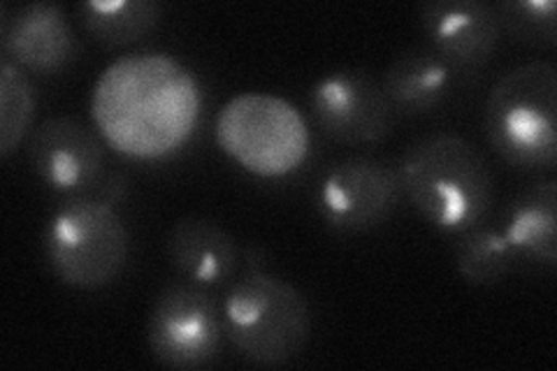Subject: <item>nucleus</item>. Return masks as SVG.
Masks as SVG:
<instances>
[{
  "label": "nucleus",
  "mask_w": 557,
  "mask_h": 371,
  "mask_svg": "<svg viewBox=\"0 0 557 371\" xmlns=\"http://www.w3.org/2000/svg\"><path fill=\"white\" fill-rule=\"evenodd\" d=\"M557 67L532 61L509 70L485 102L487 143L513 168L553 170L557 161Z\"/></svg>",
  "instance_id": "2"
},
{
  "label": "nucleus",
  "mask_w": 557,
  "mask_h": 371,
  "mask_svg": "<svg viewBox=\"0 0 557 371\" xmlns=\"http://www.w3.org/2000/svg\"><path fill=\"white\" fill-rule=\"evenodd\" d=\"M223 313L205 290L177 284L165 288L151 309L147 344L170 369H198L212 362L223 342Z\"/></svg>",
  "instance_id": "5"
},
{
  "label": "nucleus",
  "mask_w": 557,
  "mask_h": 371,
  "mask_svg": "<svg viewBox=\"0 0 557 371\" xmlns=\"http://www.w3.org/2000/svg\"><path fill=\"white\" fill-rule=\"evenodd\" d=\"M499 26L513 40L530 47L555 45V3L553 0H507L495 5Z\"/></svg>",
  "instance_id": "17"
},
{
  "label": "nucleus",
  "mask_w": 557,
  "mask_h": 371,
  "mask_svg": "<svg viewBox=\"0 0 557 371\" xmlns=\"http://www.w3.org/2000/svg\"><path fill=\"white\" fill-rule=\"evenodd\" d=\"M172 268L198 286H219L233 279L239 264V246L228 230L198 217H186L168 235Z\"/></svg>",
  "instance_id": "11"
},
{
  "label": "nucleus",
  "mask_w": 557,
  "mask_h": 371,
  "mask_svg": "<svg viewBox=\"0 0 557 371\" xmlns=\"http://www.w3.org/2000/svg\"><path fill=\"white\" fill-rule=\"evenodd\" d=\"M225 337L260 367L286 364L309 339L311 313L305 295L288 281L253 272L223 299Z\"/></svg>",
  "instance_id": "3"
},
{
  "label": "nucleus",
  "mask_w": 557,
  "mask_h": 371,
  "mask_svg": "<svg viewBox=\"0 0 557 371\" xmlns=\"http://www.w3.org/2000/svg\"><path fill=\"white\" fill-rule=\"evenodd\" d=\"M0 73V153L10 158L30 128L35 96L20 65L10 63V59L3 61Z\"/></svg>",
  "instance_id": "16"
},
{
  "label": "nucleus",
  "mask_w": 557,
  "mask_h": 371,
  "mask_svg": "<svg viewBox=\"0 0 557 371\" xmlns=\"http://www.w3.org/2000/svg\"><path fill=\"white\" fill-rule=\"evenodd\" d=\"M28 161L45 184L65 193H84L98 184L104 153L98 137L70 116L42 121L28 139Z\"/></svg>",
  "instance_id": "9"
},
{
  "label": "nucleus",
  "mask_w": 557,
  "mask_h": 371,
  "mask_svg": "<svg viewBox=\"0 0 557 371\" xmlns=\"http://www.w3.org/2000/svg\"><path fill=\"white\" fill-rule=\"evenodd\" d=\"M3 49L8 59L30 73H59L75 57V35L63 8L30 3L3 22Z\"/></svg>",
  "instance_id": "10"
},
{
  "label": "nucleus",
  "mask_w": 557,
  "mask_h": 371,
  "mask_svg": "<svg viewBox=\"0 0 557 371\" xmlns=\"http://www.w3.org/2000/svg\"><path fill=\"white\" fill-rule=\"evenodd\" d=\"M309 108L323 135L342 145H374L393 128V104L362 70H337L313 84Z\"/></svg>",
  "instance_id": "6"
},
{
  "label": "nucleus",
  "mask_w": 557,
  "mask_h": 371,
  "mask_svg": "<svg viewBox=\"0 0 557 371\" xmlns=\"http://www.w3.org/2000/svg\"><path fill=\"white\" fill-rule=\"evenodd\" d=\"M513 251L495 227H469L456 244V268L472 286H493L509 272Z\"/></svg>",
  "instance_id": "15"
},
{
  "label": "nucleus",
  "mask_w": 557,
  "mask_h": 371,
  "mask_svg": "<svg viewBox=\"0 0 557 371\" xmlns=\"http://www.w3.org/2000/svg\"><path fill=\"white\" fill-rule=\"evenodd\" d=\"M502 235L513 253L553 268L557 260V184L539 182L520 193Z\"/></svg>",
  "instance_id": "13"
},
{
  "label": "nucleus",
  "mask_w": 557,
  "mask_h": 371,
  "mask_svg": "<svg viewBox=\"0 0 557 371\" xmlns=\"http://www.w3.org/2000/svg\"><path fill=\"white\" fill-rule=\"evenodd\" d=\"M423 33L453 70H474L493 59L502 38L495 5L479 0H434L418 10Z\"/></svg>",
  "instance_id": "8"
},
{
  "label": "nucleus",
  "mask_w": 557,
  "mask_h": 371,
  "mask_svg": "<svg viewBox=\"0 0 557 371\" xmlns=\"http://www.w3.org/2000/svg\"><path fill=\"white\" fill-rule=\"evenodd\" d=\"M403 184L393 165L356 156L333 165L319 190L323 219L346 233H364L386 223L399 205Z\"/></svg>",
  "instance_id": "7"
},
{
  "label": "nucleus",
  "mask_w": 557,
  "mask_h": 371,
  "mask_svg": "<svg viewBox=\"0 0 557 371\" xmlns=\"http://www.w3.org/2000/svg\"><path fill=\"white\" fill-rule=\"evenodd\" d=\"M409 202L446 233L476 227L493 205V174L481 151L458 135L413 143L397 168Z\"/></svg>",
  "instance_id": "1"
},
{
  "label": "nucleus",
  "mask_w": 557,
  "mask_h": 371,
  "mask_svg": "<svg viewBox=\"0 0 557 371\" xmlns=\"http://www.w3.org/2000/svg\"><path fill=\"white\" fill-rule=\"evenodd\" d=\"M453 67L432 49H411L399 54L381 79L393 110L421 116L437 110L453 86Z\"/></svg>",
  "instance_id": "12"
},
{
  "label": "nucleus",
  "mask_w": 557,
  "mask_h": 371,
  "mask_svg": "<svg viewBox=\"0 0 557 371\" xmlns=\"http://www.w3.org/2000/svg\"><path fill=\"white\" fill-rule=\"evenodd\" d=\"M84 28L110 47L143 40L161 20V5L153 0H89L79 8Z\"/></svg>",
  "instance_id": "14"
},
{
  "label": "nucleus",
  "mask_w": 557,
  "mask_h": 371,
  "mask_svg": "<svg viewBox=\"0 0 557 371\" xmlns=\"http://www.w3.org/2000/svg\"><path fill=\"white\" fill-rule=\"evenodd\" d=\"M128 249V227L108 200H67L45 230L49 268L63 284L82 290L112 284L126 268Z\"/></svg>",
  "instance_id": "4"
}]
</instances>
